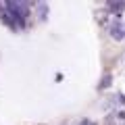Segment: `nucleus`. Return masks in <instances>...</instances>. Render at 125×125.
<instances>
[{"label": "nucleus", "instance_id": "f257e3e1", "mask_svg": "<svg viewBox=\"0 0 125 125\" xmlns=\"http://www.w3.org/2000/svg\"><path fill=\"white\" fill-rule=\"evenodd\" d=\"M108 33H111L113 40H123L125 38V25L119 19H115L113 23H108Z\"/></svg>", "mask_w": 125, "mask_h": 125}, {"label": "nucleus", "instance_id": "f03ea898", "mask_svg": "<svg viewBox=\"0 0 125 125\" xmlns=\"http://www.w3.org/2000/svg\"><path fill=\"white\" fill-rule=\"evenodd\" d=\"M83 125H94V123H83Z\"/></svg>", "mask_w": 125, "mask_h": 125}]
</instances>
